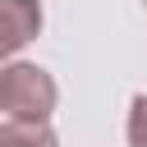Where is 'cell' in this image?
I'll use <instances>...</instances> for the list:
<instances>
[{"label":"cell","mask_w":147,"mask_h":147,"mask_svg":"<svg viewBox=\"0 0 147 147\" xmlns=\"http://www.w3.org/2000/svg\"><path fill=\"white\" fill-rule=\"evenodd\" d=\"M41 28V5L37 0H0V60L28 46Z\"/></svg>","instance_id":"obj_2"},{"label":"cell","mask_w":147,"mask_h":147,"mask_svg":"<svg viewBox=\"0 0 147 147\" xmlns=\"http://www.w3.org/2000/svg\"><path fill=\"white\" fill-rule=\"evenodd\" d=\"M0 110L9 119H46L55 110V78L41 64L0 69Z\"/></svg>","instance_id":"obj_1"},{"label":"cell","mask_w":147,"mask_h":147,"mask_svg":"<svg viewBox=\"0 0 147 147\" xmlns=\"http://www.w3.org/2000/svg\"><path fill=\"white\" fill-rule=\"evenodd\" d=\"M0 147H55V133L46 119H5Z\"/></svg>","instance_id":"obj_3"},{"label":"cell","mask_w":147,"mask_h":147,"mask_svg":"<svg viewBox=\"0 0 147 147\" xmlns=\"http://www.w3.org/2000/svg\"><path fill=\"white\" fill-rule=\"evenodd\" d=\"M129 147H147V96H133V110H129Z\"/></svg>","instance_id":"obj_4"}]
</instances>
